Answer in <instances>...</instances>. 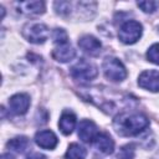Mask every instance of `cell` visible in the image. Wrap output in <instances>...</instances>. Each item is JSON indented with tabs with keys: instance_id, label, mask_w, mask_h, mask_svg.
I'll list each match as a JSON object with an SVG mask.
<instances>
[{
	"instance_id": "obj_1",
	"label": "cell",
	"mask_w": 159,
	"mask_h": 159,
	"mask_svg": "<svg viewBox=\"0 0 159 159\" xmlns=\"http://www.w3.org/2000/svg\"><path fill=\"white\" fill-rule=\"evenodd\" d=\"M81 96L86 98V101L94 103L98 108H101L103 112L108 114H113V113L119 114L122 112H127V109L124 108L127 106L130 107V102H133V99H130L128 96H123L108 88H101V87L83 88Z\"/></svg>"
},
{
	"instance_id": "obj_2",
	"label": "cell",
	"mask_w": 159,
	"mask_h": 159,
	"mask_svg": "<svg viewBox=\"0 0 159 159\" xmlns=\"http://www.w3.org/2000/svg\"><path fill=\"white\" fill-rule=\"evenodd\" d=\"M149 125V119L139 112H122L116 116L113 128L119 135L133 137Z\"/></svg>"
},
{
	"instance_id": "obj_3",
	"label": "cell",
	"mask_w": 159,
	"mask_h": 159,
	"mask_svg": "<svg viewBox=\"0 0 159 159\" xmlns=\"http://www.w3.org/2000/svg\"><path fill=\"white\" fill-rule=\"evenodd\" d=\"M70 75L73 80L86 83L97 77L98 70L93 63L86 61L84 58H81L76 65L70 68Z\"/></svg>"
},
{
	"instance_id": "obj_4",
	"label": "cell",
	"mask_w": 159,
	"mask_h": 159,
	"mask_svg": "<svg viewBox=\"0 0 159 159\" xmlns=\"http://www.w3.org/2000/svg\"><path fill=\"white\" fill-rule=\"evenodd\" d=\"M104 76L113 82H120L127 77V70L124 65L117 57H106L102 63Z\"/></svg>"
},
{
	"instance_id": "obj_5",
	"label": "cell",
	"mask_w": 159,
	"mask_h": 159,
	"mask_svg": "<svg viewBox=\"0 0 159 159\" xmlns=\"http://www.w3.org/2000/svg\"><path fill=\"white\" fill-rule=\"evenodd\" d=\"M142 32H143L142 24H139L135 20H128L124 24H122V26L119 27L118 37L123 43L132 45L140 39Z\"/></svg>"
},
{
	"instance_id": "obj_6",
	"label": "cell",
	"mask_w": 159,
	"mask_h": 159,
	"mask_svg": "<svg viewBox=\"0 0 159 159\" xmlns=\"http://www.w3.org/2000/svg\"><path fill=\"white\" fill-rule=\"evenodd\" d=\"M24 37L31 43H43L50 35L48 27L40 22H29L22 29Z\"/></svg>"
},
{
	"instance_id": "obj_7",
	"label": "cell",
	"mask_w": 159,
	"mask_h": 159,
	"mask_svg": "<svg viewBox=\"0 0 159 159\" xmlns=\"http://www.w3.org/2000/svg\"><path fill=\"white\" fill-rule=\"evenodd\" d=\"M138 84L150 92H159V71H143L138 77Z\"/></svg>"
},
{
	"instance_id": "obj_8",
	"label": "cell",
	"mask_w": 159,
	"mask_h": 159,
	"mask_svg": "<svg viewBox=\"0 0 159 159\" xmlns=\"http://www.w3.org/2000/svg\"><path fill=\"white\" fill-rule=\"evenodd\" d=\"M9 107L10 111L15 114H25L30 107V97L26 93H17L14 94L9 99Z\"/></svg>"
},
{
	"instance_id": "obj_9",
	"label": "cell",
	"mask_w": 159,
	"mask_h": 159,
	"mask_svg": "<svg viewBox=\"0 0 159 159\" xmlns=\"http://www.w3.org/2000/svg\"><path fill=\"white\" fill-rule=\"evenodd\" d=\"M97 125L89 120V119H83L78 124V137L82 142L84 143H91L97 135Z\"/></svg>"
},
{
	"instance_id": "obj_10",
	"label": "cell",
	"mask_w": 159,
	"mask_h": 159,
	"mask_svg": "<svg viewBox=\"0 0 159 159\" xmlns=\"http://www.w3.org/2000/svg\"><path fill=\"white\" fill-rule=\"evenodd\" d=\"M35 142L40 148L43 149H53L57 145V137L52 130L45 129V130H39L35 134Z\"/></svg>"
},
{
	"instance_id": "obj_11",
	"label": "cell",
	"mask_w": 159,
	"mask_h": 159,
	"mask_svg": "<svg viewBox=\"0 0 159 159\" xmlns=\"http://www.w3.org/2000/svg\"><path fill=\"white\" fill-rule=\"evenodd\" d=\"M78 46L84 52H87L92 56H96V55L99 53L102 43L97 37H94L92 35H84L78 40Z\"/></svg>"
},
{
	"instance_id": "obj_12",
	"label": "cell",
	"mask_w": 159,
	"mask_h": 159,
	"mask_svg": "<svg viewBox=\"0 0 159 159\" xmlns=\"http://www.w3.org/2000/svg\"><path fill=\"white\" fill-rule=\"evenodd\" d=\"M92 143L102 154H112L114 150V142L107 133H98Z\"/></svg>"
},
{
	"instance_id": "obj_13",
	"label": "cell",
	"mask_w": 159,
	"mask_h": 159,
	"mask_svg": "<svg viewBox=\"0 0 159 159\" xmlns=\"http://www.w3.org/2000/svg\"><path fill=\"white\" fill-rule=\"evenodd\" d=\"M16 6L17 10L25 15H40L45 12L43 1H20Z\"/></svg>"
},
{
	"instance_id": "obj_14",
	"label": "cell",
	"mask_w": 159,
	"mask_h": 159,
	"mask_svg": "<svg viewBox=\"0 0 159 159\" xmlns=\"http://www.w3.org/2000/svg\"><path fill=\"white\" fill-rule=\"evenodd\" d=\"M75 56H76V51L70 43L58 45L52 51V57L58 62H68L73 60Z\"/></svg>"
},
{
	"instance_id": "obj_15",
	"label": "cell",
	"mask_w": 159,
	"mask_h": 159,
	"mask_svg": "<svg viewBox=\"0 0 159 159\" xmlns=\"http://www.w3.org/2000/svg\"><path fill=\"white\" fill-rule=\"evenodd\" d=\"M76 127V116L72 112H63L60 120H58V128L63 134H71Z\"/></svg>"
},
{
	"instance_id": "obj_16",
	"label": "cell",
	"mask_w": 159,
	"mask_h": 159,
	"mask_svg": "<svg viewBox=\"0 0 159 159\" xmlns=\"http://www.w3.org/2000/svg\"><path fill=\"white\" fill-rule=\"evenodd\" d=\"M6 147L10 150H12V152H16V153H21L22 154L27 149H30L31 144H30V140L26 137L21 135V137H15V138L10 139L7 142V144H6Z\"/></svg>"
},
{
	"instance_id": "obj_17",
	"label": "cell",
	"mask_w": 159,
	"mask_h": 159,
	"mask_svg": "<svg viewBox=\"0 0 159 159\" xmlns=\"http://www.w3.org/2000/svg\"><path fill=\"white\" fill-rule=\"evenodd\" d=\"M87 155L86 148L77 143H71L68 145V149L66 152V159H84Z\"/></svg>"
},
{
	"instance_id": "obj_18",
	"label": "cell",
	"mask_w": 159,
	"mask_h": 159,
	"mask_svg": "<svg viewBox=\"0 0 159 159\" xmlns=\"http://www.w3.org/2000/svg\"><path fill=\"white\" fill-rule=\"evenodd\" d=\"M52 39H53V42L57 46L68 43V36H67V32L63 29H55L53 32H52Z\"/></svg>"
},
{
	"instance_id": "obj_19",
	"label": "cell",
	"mask_w": 159,
	"mask_h": 159,
	"mask_svg": "<svg viewBox=\"0 0 159 159\" xmlns=\"http://www.w3.org/2000/svg\"><path fill=\"white\" fill-rule=\"evenodd\" d=\"M134 154H135V148L133 144H127L123 145L119 149L118 153V159H134Z\"/></svg>"
},
{
	"instance_id": "obj_20",
	"label": "cell",
	"mask_w": 159,
	"mask_h": 159,
	"mask_svg": "<svg viewBox=\"0 0 159 159\" xmlns=\"http://www.w3.org/2000/svg\"><path fill=\"white\" fill-rule=\"evenodd\" d=\"M53 6L58 15L66 16L71 12V2H68V1H56L53 4Z\"/></svg>"
},
{
	"instance_id": "obj_21",
	"label": "cell",
	"mask_w": 159,
	"mask_h": 159,
	"mask_svg": "<svg viewBox=\"0 0 159 159\" xmlns=\"http://www.w3.org/2000/svg\"><path fill=\"white\" fill-rule=\"evenodd\" d=\"M137 5L144 11V12H154L158 7H159V2L158 1H153V0H147V1H138Z\"/></svg>"
},
{
	"instance_id": "obj_22",
	"label": "cell",
	"mask_w": 159,
	"mask_h": 159,
	"mask_svg": "<svg viewBox=\"0 0 159 159\" xmlns=\"http://www.w3.org/2000/svg\"><path fill=\"white\" fill-rule=\"evenodd\" d=\"M147 58L150 62L159 65V43H154L149 47V50L147 52Z\"/></svg>"
},
{
	"instance_id": "obj_23",
	"label": "cell",
	"mask_w": 159,
	"mask_h": 159,
	"mask_svg": "<svg viewBox=\"0 0 159 159\" xmlns=\"http://www.w3.org/2000/svg\"><path fill=\"white\" fill-rule=\"evenodd\" d=\"M27 159H47L43 154H40V153H36V154H34L32 157H30V158H27Z\"/></svg>"
},
{
	"instance_id": "obj_24",
	"label": "cell",
	"mask_w": 159,
	"mask_h": 159,
	"mask_svg": "<svg viewBox=\"0 0 159 159\" xmlns=\"http://www.w3.org/2000/svg\"><path fill=\"white\" fill-rule=\"evenodd\" d=\"M1 159H15L12 155H10V154H7V153H4L2 155H1Z\"/></svg>"
},
{
	"instance_id": "obj_25",
	"label": "cell",
	"mask_w": 159,
	"mask_h": 159,
	"mask_svg": "<svg viewBox=\"0 0 159 159\" xmlns=\"http://www.w3.org/2000/svg\"><path fill=\"white\" fill-rule=\"evenodd\" d=\"M158 30H159V26H158Z\"/></svg>"
}]
</instances>
